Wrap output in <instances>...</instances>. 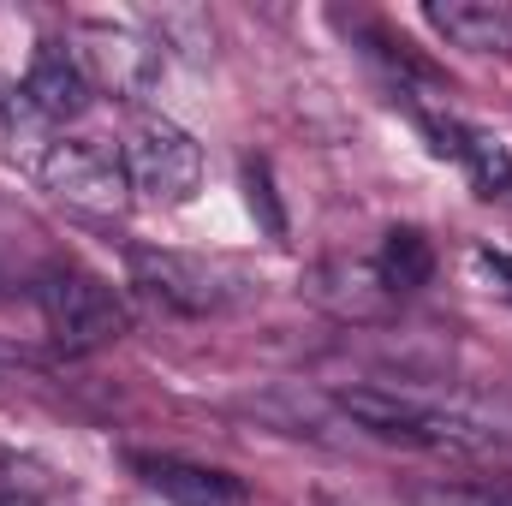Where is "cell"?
<instances>
[{
    "mask_svg": "<svg viewBox=\"0 0 512 506\" xmlns=\"http://www.w3.org/2000/svg\"><path fill=\"white\" fill-rule=\"evenodd\" d=\"M423 18L435 36H447L465 54L512 60V6H501V0H447V6H429Z\"/></svg>",
    "mask_w": 512,
    "mask_h": 506,
    "instance_id": "obj_9",
    "label": "cell"
},
{
    "mask_svg": "<svg viewBox=\"0 0 512 506\" xmlns=\"http://www.w3.org/2000/svg\"><path fill=\"white\" fill-rule=\"evenodd\" d=\"M131 280L179 310V316H227V310H245L251 298H262V274L233 262V256H203V251H155V245H137L131 251Z\"/></svg>",
    "mask_w": 512,
    "mask_h": 506,
    "instance_id": "obj_2",
    "label": "cell"
},
{
    "mask_svg": "<svg viewBox=\"0 0 512 506\" xmlns=\"http://www.w3.org/2000/svg\"><path fill=\"white\" fill-rule=\"evenodd\" d=\"M36 310H42L60 352H102V346H120L131 334L120 292L108 280H96L90 268H72V262H54L36 274Z\"/></svg>",
    "mask_w": 512,
    "mask_h": 506,
    "instance_id": "obj_3",
    "label": "cell"
},
{
    "mask_svg": "<svg viewBox=\"0 0 512 506\" xmlns=\"http://www.w3.org/2000/svg\"><path fill=\"white\" fill-rule=\"evenodd\" d=\"M245 185H251V209L262 215V227L280 239V233H286V215H280V203H274V185H268V173H262V167H245Z\"/></svg>",
    "mask_w": 512,
    "mask_h": 506,
    "instance_id": "obj_11",
    "label": "cell"
},
{
    "mask_svg": "<svg viewBox=\"0 0 512 506\" xmlns=\"http://www.w3.org/2000/svg\"><path fill=\"white\" fill-rule=\"evenodd\" d=\"M340 411L364 429L399 447H423V453H495L512 435L453 399H429V393H399V387H340Z\"/></svg>",
    "mask_w": 512,
    "mask_h": 506,
    "instance_id": "obj_1",
    "label": "cell"
},
{
    "mask_svg": "<svg viewBox=\"0 0 512 506\" xmlns=\"http://www.w3.org/2000/svg\"><path fill=\"white\" fill-rule=\"evenodd\" d=\"M423 131L435 137V155H453V161L471 173L477 197H507V191H512V155H507V143H495L489 131L459 126V120H435V114H423Z\"/></svg>",
    "mask_w": 512,
    "mask_h": 506,
    "instance_id": "obj_8",
    "label": "cell"
},
{
    "mask_svg": "<svg viewBox=\"0 0 512 506\" xmlns=\"http://www.w3.org/2000/svg\"><path fill=\"white\" fill-rule=\"evenodd\" d=\"M126 161V185L143 197V203H161V209H179L197 197L203 185V149L197 137L173 120H137L120 149Z\"/></svg>",
    "mask_w": 512,
    "mask_h": 506,
    "instance_id": "obj_4",
    "label": "cell"
},
{
    "mask_svg": "<svg viewBox=\"0 0 512 506\" xmlns=\"http://www.w3.org/2000/svg\"><path fill=\"white\" fill-rule=\"evenodd\" d=\"M376 268H382L387 292H417V286H429V274H435V251H429V239H423L417 227H393L382 239Z\"/></svg>",
    "mask_w": 512,
    "mask_h": 506,
    "instance_id": "obj_10",
    "label": "cell"
},
{
    "mask_svg": "<svg viewBox=\"0 0 512 506\" xmlns=\"http://www.w3.org/2000/svg\"><path fill=\"white\" fill-rule=\"evenodd\" d=\"M447 506H512V483H477V489H459V495H447Z\"/></svg>",
    "mask_w": 512,
    "mask_h": 506,
    "instance_id": "obj_12",
    "label": "cell"
},
{
    "mask_svg": "<svg viewBox=\"0 0 512 506\" xmlns=\"http://www.w3.org/2000/svg\"><path fill=\"white\" fill-rule=\"evenodd\" d=\"M24 96H30V108L42 120H78L90 108V96H96V78H90V66H84L78 48L42 42L36 60H30V72H24Z\"/></svg>",
    "mask_w": 512,
    "mask_h": 506,
    "instance_id": "obj_6",
    "label": "cell"
},
{
    "mask_svg": "<svg viewBox=\"0 0 512 506\" xmlns=\"http://www.w3.org/2000/svg\"><path fill=\"white\" fill-rule=\"evenodd\" d=\"M137 477L161 495L167 506H251L245 483L227 477V471H209V465H185V459H131Z\"/></svg>",
    "mask_w": 512,
    "mask_h": 506,
    "instance_id": "obj_7",
    "label": "cell"
},
{
    "mask_svg": "<svg viewBox=\"0 0 512 506\" xmlns=\"http://www.w3.org/2000/svg\"><path fill=\"white\" fill-rule=\"evenodd\" d=\"M477 268L495 280V292H501V298H512V256L507 251H477Z\"/></svg>",
    "mask_w": 512,
    "mask_h": 506,
    "instance_id": "obj_13",
    "label": "cell"
},
{
    "mask_svg": "<svg viewBox=\"0 0 512 506\" xmlns=\"http://www.w3.org/2000/svg\"><path fill=\"white\" fill-rule=\"evenodd\" d=\"M42 185L54 191V197H66V203H78V209H120L126 203V161L114 155V149H102V143H90V137H66V143H54L48 155H42Z\"/></svg>",
    "mask_w": 512,
    "mask_h": 506,
    "instance_id": "obj_5",
    "label": "cell"
}]
</instances>
